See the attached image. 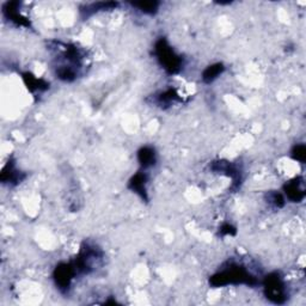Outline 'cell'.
<instances>
[{"instance_id":"obj_13","label":"cell","mask_w":306,"mask_h":306,"mask_svg":"<svg viewBox=\"0 0 306 306\" xmlns=\"http://www.w3.org/2000/svg\"><path fill=\"white\" fill-rule=\"evenodd\" d=\"M292 157H293V159L300 161V163H304L306 157L305 145H302L301 144V145L294 146V149L292 150Z\"/></svg>"},{"instance_id":"obj_6","label":"cell","mask_w":306,"mask_h":306,"mask_svg":"<svg viewBox=\"0 0 306 306\" xmlns=\"http://www.w3.org/2000/svg\"><path fill=\"white\" fill-rule=\"evenodd\" d=\"M138 160H139L140 165L143 166L144 169L153 166L157 161L156 151H154L153 147L150 146L141 147L139 152H138Z\"/></svg>"},{"instance_id":"obj_14","label":"cell","mask_w":306,"mask_h":306,"mask_svg":"<svg viewBox=\"0 0 306 306\" xmlns=\"http://www.w3.org/2000/svg\"><path fill=\"white\" fill-rule=\"evenodd\" d=\"M221 233H225V234H234L236 233V228H234L232 225L230 224H225L223 227H221Z\"/></svg>"},{"instance_id":"obj_5","label":"cell","mask_w":306,"mask_h":306,"mask_svg":"<svg viewBox=\"0 0 306 306\" xmlns=\"http://www.w3.org/2000/svg\"><path fill=\"white\" fill-rule=\"evenodd\" d=\"M285 194L287 199H290L293 202H300L305 197V189L304 182L301 178H294L291 182L286 183L284 187Z\"/></svg>"},{"instance_id":"obj_11","label":"cell","mask_w":306,"mask_h":306,"mask_svg":"<svg viewBox=\"0 0 306 306\" xmlns=\"http://www.w3.org/2000/svg\"><path fill=\"white\" fill-rule=\"evenodd\" d=\"M132 6L137 8L139 11L146 15H154L159 8V3L157 2H145V3H132Z\"/></svg>"},{"instance_id":"obj_10","label":"cell","mask_w":306,"mask_h":306,"mask_svg":"<svg viewBox=\"0 0 306 306\" xmlns=\"http://www.w3.org/2000/svg\"><path fill=\"white\" fill-rule=\"evenodd\" d=\"M24 80H25L26 85H28V89L31 92H35V91L41 92V91H45V90L48 89V84H47L46 82H43L42 79L35 78V77L30 75V73H26V75H24Z\"/></svg>"},{"instance_id":"obj_9","label":"cell","mask_w":306,"mask_h":306,"mask_svg":"<svg viewBox=\"0 0 306 306\" xmlns=\"http://www.w3.org/2000/svg\"><path fill=\"white\" fill-rule=\"evenodd\" d=\"M224 70H225V67H224L223 63H220V62L219 63H214V65H212V66H208L202 73L203 82L207 83V84L214 82V80L217 79L218 77H219L221 73L224 72Z\"/></svg>"},{"instance_id":"obj_2","label":"cell","mask_w":306,"mask_h":306,"mask_svg":"<svg viewBox=\"0 0 306 306\" xmlns=\"http://www.w3.org/2000/svg\"><path fill=\"white\" fill-rule=\"evenodd\" d=\"M154 54H156L158 62L169 75H176L182 69V58L175 53V50L171 48V46L165 39H159L156 42Z\"/></svg>"},{"instance_id":"obj_12","label":"cell","mask_w":306,"mask_h":306,"mask_svg":"<svg viewBox=\"0 0 306 306\" xmlns=\"http://www.w3.org/2000/svg\"><path fill=\"white\" fill-rule=\"evenodd\" d=\"M268 202L273 205L274 207L281 208V207H284V205H285V199L280 193H275L274 191V193H270L268 195Z\"/></svg>"},{"instance_id":"obj_3","label":"cell","mask_w":306,"mask_h":306,"mask_svg":"<svg viewBox=\"0 0 306 306\" xmlns=\"http://www.w3.org/2000/svg\"><path fill=\"white\" fill-rule=\"evenodd\" d=\"M264 295L274 304H284L287 300V288L280 274L271 273L263 281Z\"/></svg>"},{"instance_id":"obj_8","label":"cell","mask_w":306,"mask_h":306,"mask_svg":"<svg viewBox=\"0 0 306 306\" xmlns=\"http://www.w3.org/2000/svg\"><path fill=\"white\" fill-rule=\"evenodd\" d=\"M181 97L178 93L175 91L173 89L166 90V91L159 93V95L157 96V103L159 104L161 108H165V107H170L173 106L174 103L176 102H181Z\"/></svg>"},{"instance_id":"obj_1","label":"cell","mask_w":306,"mask_h":306,"mask_svg":"<svg viewBox=\"0 0 306 306\" xmlns=\"http://www.w3.org/2000/svg\"><path fill=\"white\" fill-rule=\"evenodd\" d=\"M211 285L214 287L228 285H257V280L244 267L238 264H230L223 270L218 271L211 278Z\"/></svg>"},{"instance_id":"obj_4","label":"cell","mask_w":306,"mask_h":306,"mask_svg":"<svg viewBox=\"0 0 306 306\" xmlns=\"http://www.w3.org/2000/svg\"><path fill=\"white\" fill-rule=\"evenodd\" d=\"M77 275V269L75 264L70 263H61L56 267L55 271H54V280H55L56 286L59 287V290L62 292H66L70 290L71 285H72L73 279Z\"/></svg>"},{"instance_id":"obj_7","label":"cell","mask_w":306,"mask_h":306,"mask_svg":"<svg viewBox=\"0 0 306 306\" xmlns=\"http://www.w3.org/2000/svg\"><path fill=\"white\" fill-rule=\"evenodd\" d=\"M146 183H147V176L146 174L139 173L134 175L132 180L129 182V188L132 189L134 193L139 194L143 199L147 197V189H146Z\"/></svg>"}]
</instances>
